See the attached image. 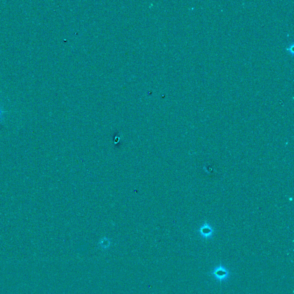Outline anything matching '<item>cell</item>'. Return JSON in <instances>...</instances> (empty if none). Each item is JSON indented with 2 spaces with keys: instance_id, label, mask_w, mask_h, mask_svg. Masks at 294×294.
Returning <instances> with one entry per match:
<instances>
[{
  "instance_id": "cell-2",
  "label": "cell",
  "mask_w": 294,
  "mask_h": 294,
  "mask_svg": "<svg viewBox=\"0 0 294 294\" xmlns=\"http://www.w3.org/2000/svg\"><path fill=\"white\" fill-rule=\"evenodd\" d=\"M3 112H6V111H3V110H2L0 109V114H1Z\"/></svg>"
},
{
  "instance_id": "cell-1",
  "label": "cell",
  "mask_w": 294,
  "mask_h": 294,
  "mask_svg": "<svg viewBox=\"0 0 294 294\" xmlns=\"http://www.w3.org/2000/svg\"><path fill=\"white\" fill-rule=\"evenodd\" d=\"M215 274L218 278L222 279L225 277V276L226 275V271L224 269L219 268L215 272Z\"/></svg>"
}]
</instances>
